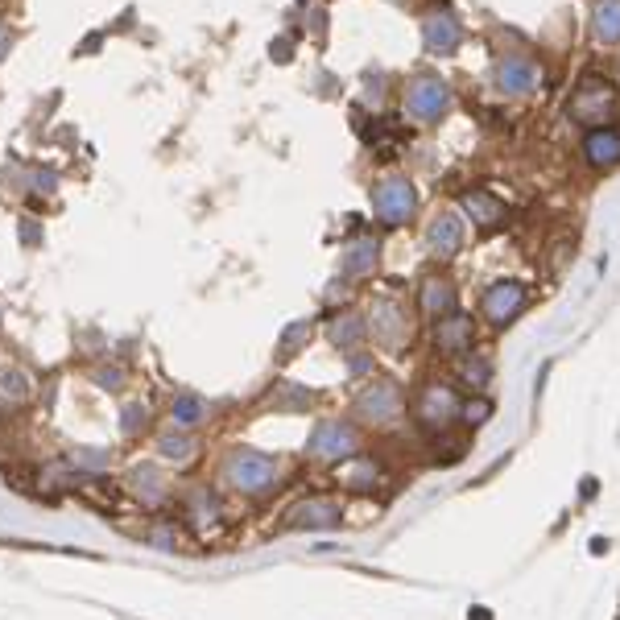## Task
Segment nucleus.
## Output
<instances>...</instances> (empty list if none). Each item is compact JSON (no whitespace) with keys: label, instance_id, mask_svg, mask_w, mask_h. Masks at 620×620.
I'll list each match as a JSON object with an SVG mask.
<instances>
[{"label":"nucleus","instance_id":"f257e3e1","mask_svg":"<svg viewBox=\"0 0 620 620\" xmlns=\"http://www.w3.org/2000/svg\"><path fill=\"white\" fill-rule=\"evenodd\" d=\"M567 112H571L575 124H583L587 133H592V129H612V124L620 120V96H616V87L604 75H583V83L575 87Z\"/></svg>","mask_w":620,"mask_h":620},{"label":"nucleus","instance_id":"f03ea898","mask_svg":"<svg viewBox=\"0 0 620 620\" xmlns=\"http://www.w3.org/2000/svg\"><path fill=\"white\" fill-rule=\"evenodd\" d=\"M455 104V91L443 75H434V71H422L410 79L406 87V116L414 124H422V129H430V124H439Z\"/></svg>","mask_w":620,"mask_h":620},{"label":"nucleus","instance_id":"7ed1b4c3","mask_svg":"<svg viewBox=\"0 0 620 620\" xmlns=\"http://www.w3.org/2000/svg\"><path fill=\"white\" fill-rule=\"evenodd\" d=\"M418 211V186L406 174H385L372 186V215H377L381 228H401L410 224Z\"/></svg>","mask_w":620,"mask_h":620},{"label":"nucleus","instance_id":"20e7f679","mask_svg":"<svg viewBox=\"0 0 620 620\" xmlns=\"http://www.w3.org/2000/svg\"><path fill=\"white\" fill-rule=\"evenodd\" d=\"M368 331L377 335V344L389 348V352H401L414 339V327H410V310H401L393 298H381L372 302V315H368Z\"/></svg>","mask_w":620,"mask_h":620},{"label":"nucleus","instance_id":"39448f33","mask_svg":"<svg viewBox=\"0 0 620 620\" xmlns=\"http://www.w3.org/2000/svg\"><path fill=\"white\" fill-rule=\"evenodd\" d=\"M228 484L240 488V492H265L277 484V463L261 451H236L228 459V468H224Z\"/></svg>","mask_w":620,"mask_h":620},{"label":"nucleus","instance_id":"423d86ee","mask_svg":"<svg viewBox=\"0 0 620 620\" xmlns=\"http://www.w3.org/2000/svg\"><path fill=\"white\" fill-rule=\"evenodd\" d=\"M463 414V401L455 397L451 385H426L414 401V418L426 426V430H447L455 418Z\"/></svg>","mask_w":620,"mask_h":620},{"label":"nucleus","instance_id":"0eeeda50","mask_svg":"<svg viewBox=\"0 0 620 620\" xmlns=\"http://www.w3.org/2000/svg\"><path fill=\"white\" fill-rule=\"evenodd\" d=\"M525 286L521 282H513V277H505V282H492L488 290H484V298H480V315L492 323V327H509L521 310H525Z\"/></svg>","mask_w":620,"mask_h":620},{"label":"nucleus","instance_id":"6e6552de","mask_svg":"<svg viewBox=\"0 0 620 620\" xmlns=\"http://www.w3.org/2000/svg\"><path fill=\"white\" fill-rule=\"evenodd\" d=\"M542 83V67L534 58H525V54H509L496 62V87L505 91L509 100H521V96H530V91Z\"/></svg>","mask_w":620,"mask_h":620},{"label":"nucleus","instance_id":"1a4fd4ad","mask_svg":"<svg viewBox=\"0 0 620 620\" xmlns=\"http://www.w3.org/2000/svg\"><path fill=\"white\" fill-rule=\"evenodd\" d=\"M401 410H406V406H401V389L393 381H377V385H368L356 397V414L364 422H372V426H389Z\"/></svg>","mask_w":620,"mask_h":620},{"label":"nucleus","instance_id":"9d476101","mask_svg":"<svg viewBox=\"0 0 620 620\" xmlns=\"http://www.w3.org/2000/svg\"><path fill=\"white\" fill-rule=\"evenodd\" d=\"M434 348H439V356H468L476 348V323H472V315H463V310H455V315H443L439 323H434Z\"/></svg>","mask_w":620,"mask_h":620},{"label":"nucleus","instance_id":"9b49d317","mask_svg":"<svg viewBox=\"0 0 620 620\" xmlns=\"http://www.w3.org/2000/svg\"><path fill=\"white\" fill-rule=\"evenodd\" d=\"M463 42V25L451 9H430L422 17V46L430 54H455Z\"/></svg>","mask_w":620,"mask_h":620},{"label":"nucleus","instance_id":"f8f14e48","mask_svg":"<svg viewBox=\"0 0 620 620\" xmlns=\"http://www.w3.org/2000/svg\"><path fill=\"white\" fill-rule=\"evenodd\" d=\"M459 248H463V220H459L455 211L434 215L430 228H426V253H430L434 261H451Z\"/></svg>","mask_w":620,"mask_h":620},{"label":"nucleus","instance_id":"ddd939ff","mask_svg":"<svg viewBox=\"0 0 620 620\" xmlns=\"http://www.w3.org/2000/svg\"><path fill=\"white\" fill-rule=\"evenodd\" d=\"M310 451L319 459H352L356 455V430L344 422H319L310 434Z\"/></svg>","mask_w":620,"mask_h":620},{"label":"nucleus","instance_id":"4468645a","mask_svg":"<svg viewBox=\"0 0 620 620\" xmlns=\"http://www.w3.org/2000/svg\"><path fill=\"white\" fill-rule=\"evenodd\" d=\"M418 310L430 319H443V315H455L459 310V294H455V282L443 273H430L422 277V290H418Z\"/></svg>","mask_w":620,"mask_h":620},{"label":"nucleus","instance_id":"2eb2a0df","mask_svg":"<svg viewBox=\"0 0 620 620\" xmlns=\"http://www.w3.org/2000/svg\"><path fill=\"white\" fill-rule=\"evenodd\" d=\"M344 521V509H339L335 501H323V496H315V501H302L286 513V525L290 530H331V525Z\"/></svg>","mask_w":620,"mask_h":620},{"label":"nucleus","instance_id":"dca6fc26","mask_svg":"<svg viewBox=\"0 0 620 620\" xmlns=\"http://www.w3.org/2000/svg\"><path fill=\"white\" fill-rule=\"evenodd\" d=\"M583 158L592 170H612L620 166V129L612 124V129H592L583 137Z\"/></svg>","mask_w":620,"mask_h":620},{"label":"nucleus","instance_id":"f3484780","mask_svg":"<svg viewBox=\"0 0 620 620\" xmlns=\"http://www.w3.org/2000/svg\"><path fill=\"white\" fill-rule=\"evenodd\" d=\"M459 211H468V220L480 228V232H492V228H501L505 224V203L488 195V191H468L459 199Z\"/></svg>","mask_w":620,"mask_h":620},{"label":"nucleus","instance_id":"a211bd4d","mask_svg":"<svg viewBox=\"0 0 620 620\" xmlns=\"http://www.w3.org/2000/svg\"><path fill=\"white\" fill-rule=\"evenodd\" d=\"M377 261H381V244L372 236H360L344 248V277H352V282H364V277L377 273Z\"/></svg>","mask_w":620,"mask_h":620},{"label":"nucleus","instance_id":"6ab92c4d","mask_svg":"<svg viewBox=\"0 0 620 620\" xmlns=\"http://www.w3.org/2000/svg\"><path fill=\"white\" fill-rule=\"evenodd\" d=\"M327 335H331L335 348L356 352V348L364 344V335H368V319L356 315V310H344V315H335V319L327 323Z\"/></svg>","mask_w":620,"mask_h":620},{"label":"nucleus","instance_id":"aec40b11","mask_svg":"<svg viewBox=\"0 0 620 620\" xmlns=\"http://www.w3.org/2000/svg\"><path fill=\"white\" fill-rule=\"evenodd\" d=\"M339 484L352 488V492H372V488L381 484V463H377V459H368V455L348 459L344 468H339Z\"/></svg>","mask_w":620,"mask_h":620},{"label":"nucleus","instance_id":"412c9836","mask_svg":"<svg viewBox=\"0 0 620 620\" xmlns=\"http://www.w3.org/2000/svg\"><path fill=\"white\" fill-rule=\"evenodd\" d=\"M592 38H596L600 46H616V42H620V0H596Z\"/></svg>","mask_w":620,"mask_h":620},{"label":"nucleus","instance_id":"4be33fe9","mask_svg":"<svg viewBox=\"0 0 620 620\" xmlns=\"http://www.w3.org/2000/svg\"><path fill=\"white\" fill-rule=\"evenodd\" d=\"M459 381L463 385H468V389H488V381H492V364L484 360V356H468V360H463L459 364Z\"/></svg>","mask_w":620,"mask_h":620},{"label":"nucleus","instance_id":"5701e85b","mask_svg":"<svg viewBox=\"0 0 620 620\" xmlns=\"http://www.w3.org/2000/svg\"><path fill=\"white\" fill-rule=\"evenodd\" d=\"M174 422L178 426H195V422H203V401L195 397V393H182V397H174Z\"/></svg>","mask_w":620,"mask_h":620},{"label":"nucleus","instance_id":"b1692460","mask_svg":"<svg viewBox=\"0 0 620 620\" xmlns=\"http://www.w3.org/2000/svg\"><path fill=\"white\" fill-rule=\"evenodd\" d=\"M0 393H5V397H17V401H25V397H29V381H25V372H17V368H5V372H0Z\"/></svg>","mask_w":620,"mask_h":620},{"label":"nucleus","instance_id":"393cba45","mask_svg":"<svg viewBox=\"0 0 620 620\" xmlns=\"http://www.w3.org/2000/svg\"><path fill=\"white\" fill-rule=\"evenodd\" d=\"M463 422H468V426H484L488 418H492V406H488V401L484 397H472L468 401V406H463V414H459Z\"/></svg>","mask_w":620,"mask_h":620},{"label":"nucleus","instance_id":"a878e982","mask_svg":"<svg viewBox=\"0 0 620 620\" xmlns=\"http://www.w3.org/2000/svg\"><path fill=\"white\" fill-rule=\"evenodd\" d=\"M310 401H315V397H310L306 389H294V385H282V401H277V406H282V410H306L310 406Z\"/></svg>","mask_w":620,"mask_h":620},{"label":"nucleus","instance_id":"bb28decb","mask_svg":"<svg viewBox=\"0 0 620 620\" xmlns=\"http://www.w3.org/2000/svg\"><path fill=\"white\" fill-rule=\"evenodd\" d=\"M302 335H310V323H306V319H302V323H294V327L286 331V339H282V360H286V356H294V352L302 348V344H298Z\"/></svg>","mask_w":620,"mask_h":620},{"label":"nucleus","instance_id":"cd10ccee","mask_svg":"<svg viewBox=\"0 0 620 620\" xmlns=\"http://www.w3.org/2000/svg\"><path fill=\"white\" fill-rule=\"evenodd\" d=\"M162 455H166V459H186V455H191V443H186V439H174V434H170V439H162Z\"/></svg>","mask_w":620,"mask_h":620},{"label":"nucleus","instance_id":"c85d7f7f","mask_svg":"<svg viewBox=\"0 0 620 620\" xmlns=\"http://www.w3.org/2000/svg\"><path fill=\"white\" fill-rule=\"evenodd\" d=\"M137 426H141V410L129 406V414H124V430H137Z\"/></svg>","mask_w":620,"mask_h":620},{"label":"nucleus","instance_id":"c756f323","mask_svg":"<svg viewBox=\"0 0 620 620\" xmlns=\"http://www.w3.org/2000/svg\"><path fill=\"white\" fill-rule=\"evenodd\" d=\"M9 46H13V38H9V29H5V25H0V58H5V54H9Z\"/></svg>","mask_w":620,"mask_h":620},{"label":"nucleus","instance_id":"7c9ffc66","mask_svg":"<svg viewBox=\"0 0 620 620\" xmlns=\"http://www.w3.org/2000/svg\"><path fill=\"white\" fill-rule=\"evenodd\" d=\"M472 620H492V616H488L484 608H472Z\"/></svg>","mask_w":620,"mask_h":620}]
</instances>
